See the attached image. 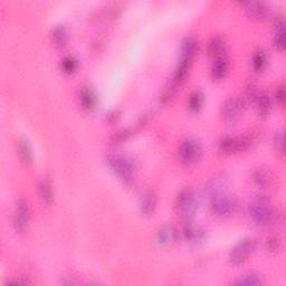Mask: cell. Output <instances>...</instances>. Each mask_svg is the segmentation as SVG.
<instances>
[{
  "mask_svg": "<svg viewBox=\"0 0 286 286\" xmlns=\"http://www.w3.org/2000/svg\"><path fill=\"white\" fill-rule=\"evenodd\" d=\"M247 215L257 225H267L273 219V208L268 198L258 196L247 206Z\"/></svg>",
  "mask_w": 286,
  "mask_h": 286,
  "instance_id": "cell-1",
  "label": "cell"
},
{
  "mask_svg": "<svg viewBox=\"0 0 286 286\" xmlns=\"http://www.w3.org/2000/svg\"><path fill=\"white\" fill-rule=\"evenodd\" d=\"M198 206V199L195 191L191 188H185L179 192L177 197V208L180 216L184 218L186 221L190 220V218L194 216Z\"/></svg>",
  "mask_w": 286,
  "mask_h": 286,
  "instance_id": "cell-2",
  "label": "cell"
},
{
  "mask_svg": "<svg viewBox=\"0 0 286 286\" xmlns=\"http://www.w3.org/2000/svg\"><path fill=\"white\" fill-rule=\"evenodd\" d=\"M107 163L111 169L116 173L120 178L126 183H131L134 176V164L129 158L124 155L114 154L108 157Z\"/></svg>",
  "mask_w": 286,
  "mask_h": 286,
  "instance_id": "cell-3",
  "label": "cell"
},
{
  "mask_svg": "<svg viewBox=\"0 0 286 286\" xmlns=\"http://www.w3.org/2000/svg\"><path fill=\"white\" fill-rule=\"evenodd\" d=\"M236 209V201L231 196L222 194L211 197L210 211L217 217H228Z\"/></svg>",
  "mask_w": 286,
  "mask_h": 286,
  "instance_id": "cell-4",
  "label": "cell"
},
{
  "mask_svg": "<svg viewBox=\"0 0 286 286\" xmlns=\"http://www.w3.org/2000/svg\"><path fill=\"white\" fill-rule=\"evenodd\" d=\"M202 149L198 141L194 139L186 140L179 149V159L185 165H192L198 162L201 158Z\"/></svg>",
  "mask_w": 286,
  "mask_h": 286,
  "instance_id": "cell-5",
  "label": "cell"
},
{
  "mask_svg": "<svg viewBox=\"0 0 286 286\" xmlns=\"http://www.w3.org/2000/svg\"><path fill=\"white\" fill-rule=\"evenodd\" d=\"M256 247V241L254 238H245L239 242L237 245L232 249L230 254V259L233 264L239 265L247 261Z\"/></svg>",
  "mask_w": 286,
  "mask_h": 286,
  "instance_id": "cell-6",
  "label": "cell"
},
{
  "mask_svg": "<svg viewBox=\"0 0 286 286\" xmlns=\"http://www.w3.org/2000/svg\"><path fill=\"white\" fill-rule=\"evenodd\" d=\"M30 218V210L29 206L25 200H19L15 207L14 211V226L17 232H25L28 226Z\"/></svg>",
  "mask_w": 286,
  "mask_h": 286,
  "instance_id": "cell-7",
  "label": "cell"
},
{
  "mask_svg": "<svg viewBox=\"0 0 286 286\" xmlns=\"http://www.w3.org/2000/svg\"><path fill=\"white\" fill-rule=\"evenodd\" d=\"M252 140L248 137H244L241 139L226 137L222 138L219 142V149L221 152L232 153L236 151H243L251 145Z\"/></svg>",
  "mask_w": 286,
  "mask_h": 286,
  "instance_id": "cell-8",
  "label": "cell"
},
{
  "mask_svg": "<svg viewBox=\"0 0 286 286\" xmlns=\"http://www.w3.org/2000/svg\"><path fill=\"white\" fill-rule=\"evenodd\" d=\"M244 101L238 97H231L222 105V117L227 121H235L243 111Z\"/></svg>",
  "mask_w": 286,
  "mask_h": 286,
  "instance_id": "cell-9",
  "label": "cell"
},
{
  "mask_svg": "<svg viewBox=\"0 0 286 286\" xmlns=\"http://www.w3.org/2000/svg\"><path fill=\"white\" fill-rule=\"evenodd\" d=\"M227 181L228 178L226 177V175L223 174L216 175L215 177H212L211 179L207 181L204 187V192L210 197L222 194L223 189H225V187L227 186Z\"/></svg>",
  "mask_w": 286,
  "mask_h": 286,
  "instance_id": "cell-10",
  "label": "cell"
},
{
  "mask_svg": "<svg viewBox=\"0 0 286 286\" xmlns=\"http://www.w3.org/2000/svg\"><path fill=\"white\" fill-rule=\"evenodd\" d=\"M242 5L254 18L264 19L269 16V7L263 2H245Z\"/></svg>",
  "mask_w": 286,
  "mask_h": 286,
  "instance_id": "cell-11",
  "label": "cell"
},
{
  "mask_svg": "<svg viewBox=\"0 0 286 286\" xmlns=\"http://www.w3.org/2000/svg\"><path fill=\"white\" fill-rule=\"evenodd\" d=\"M179 233L174 226H163L158 232L157 241L161 246H170L178 241Z\"/></svg>",
  "mask_w": 286,
  "mask_h": 286,
  "instance_id": "cell-12",
  "label": "cell"
},
{
  "mask_svg": "<svg viewBox=\"0 0 286 286\" xmlns=\"http://www.w3.org/2000/svg\"><path fill=\"white\" fill-rule=\"evenodd\" d=\"M157 206V195L154 190H147L143 194L141 201H140V209L145 216H150L152 214Z\"/></svg>",
  "mask_w": 286,
  "mask_h": 286,
  "instance_id": "cell-13",
  "label": "cell"
},
{
  "mask_svg": "<svg viewBox=\"0 0 286 286\" xmlns=\"http://www.w3.org/2000/svg\"><path fill=\"white\" fill-rule=\"evenodd\" d=\"M225 50H226V43L225 39L220 36H216V37L210 40L209 45H208V55L212 59H219V57L225 56Z\"/></svg>",
  "mask_w": 286,
  "mask_h": 286,
  "instance_id": "cell-14",
  "label": "cell"
},
{
  "mask_svg": "<svg viewBox=\"0 0 286 286\" xmlns=\"http://www.w3.org/2000/svg\"><path fill=\"white\" fill-rule=\"evenodd\" d=\"M190 62L189 60H185L181 59L180 63L177 66V69L175 71V74L173 77V81H171V86L175 87L178 86L181 82H184V80L186 79L187 74H188L189 67H190Z\"/></svg>",
  "mask_w": 286,
  "mask_h": 286,
  "instance_id": "cell-15",
  "label": "cell"
},
{
  "mask_svg": "<svg viewBox=\"0 0 286 286\" xmlns=\"http://www.w3.org/2000/svg\"><path fill=\"white\" fill-rule=\"evenodd\" d=\"M228 61L225 56L214 60V63L211 66V75L215 80H221L226 76L228 72Z\"/></svg>",
  "mask_w": 286,
  "mask_h": 286,
  "instance_id": "cell-16",
  "label": "cell"
},
{
  "mask_svg": "<svg viewBox=\"0 0 286 286\" xmlns=\"http://www.w3.org/2000/svg\"><path fill=\"white\" fill-rule=\"evenodd\" d=\"M198 49V41L195 37H187L181 44V59L191 61Z\"/></svg>",
  "mask_w": 286,
  "mask_h": 286,
  "instance_id": "cell-17",
  "label": "cell"
},
{
  "mask_svg": "<svg viewBox=\"0 0 286 286\" xmlns=\"http://www.w3.org/2000/svg\"><path fill=\"white\" fill-rule=\"evenodd\" d=\"M81 104L85 110H92L95 105V95L91 88L85 87L81 92Z\"/></svg>",
  "mask_w": 286,
  "mask_h": 286,
  "instance_id": "cell-18",
  "label": "cell"
},
{
  "mask_svg": "<svg viewBox=\"0 0 286 286\" xmlns=\"http://www.w3.org/2000/svg\"><path fill=\"white\" fill-rule=\"evenodd\" d=\"M39 195L46 204H51L53 201V190H51V186L48 179L44 178L39 183Z\"/></svg>",
  "mask_w": 286,
  "mask_h": 286,
  "instance_id": "cell-19",
  "label": "cell"
},
{
  "mask_svg": "<svg viewBox=\"0 0 286 286\" xmlns=\"http://www.w3.org/2000/svg\"><path fill=\"white\" fill-rule=\"evenodd\" d=\"M51 37H53V41L57 47H63L65 46L67 41V32L66 28L63 25H59L53 29V34H51Z\"/></svg>",
  "mask_w": 286,
  "mask_h": 286,
  "instance_id": "cell-20",
  "label": "cell"
},
{
  "mask_svg": "<svg viewBox=\"0 0 286 286\" xmlns=\"http://www.w3.org/2000/svg\"><path fill=\"white\" fill-rule=\"evenodd\" d=\"M253 180H254V183L256 184L258 187L265 188V187H267L269 185L270 180H272V177H270V175H269L267 170L257 169L253 175Z\"/></svg>",
  "mask_w": 286,
  "mask_h": 286,
  "instance_id": "cell-21",
  "label": "cell"
},
{
  "mask_svg": "<svg viewBox=\"0 0 286 286\" xmlns=\"http://www.w3.org/2000/svg\"><path fill=\"white\" fill-rule=\"evenodd\" d=\"M18 153L20 154V157L25 161V162L30 163L33 161V152L32 149H30L28 141L25 139H20L18 142Z\"/></svg>",
  "mask_w": 286,
  "mask_h": 286,
  "instance_id": "cell-22",
  "label": "cell"
},
{
  "mask_svg": "<svg viewBox=\"0 0 286 286\" xmlns=\"http://www.w3.org/2000/svg\"><path fill=\"white\" fill-rule=\"evenodd\" d=\"M188 105H189L190 111L192 112H197L200 110V107L202 105V94L199 91H195L191 93L189 96Z\"/></svg>",
  "mask_w": 286,
  "mask_h": 286,
  "instance_id": "cell-23",
  "label": "cell"
},
{
  "mask_svg": "<svg viewBox=\"0 0 286 286\" xmlns=\"http://www.w3.org/2000/svg\"><path fill=\"white\" fill-rule=\"evenodd\" d=\"M267 65V57L263 51H257L256 54L253 56V66L255 71L262 72Z\"/></svg>",
  "mask_w": 286,
  "mask_h": 286,
  "instance_id": "cell-24",
  "label": "cell"
},
{
  "mask_svg": "<svg viewBox=\"0 0 286 286\" xmlns=\"http://www.w3.org/2000/svg\"><path fill=\"white\" fill-rule=\"evenodd\" d=\"M256 102H257V107L258 111L261 114H266L270 107V98L269 96L266 94V93H262L256 97Z\"/></svg>",
  "mask_w": 286,
  "mask_h": 286,
  "instance_id": "cell-25",
  "label": "cell"
},
{
  "mask_svg": "<svg viewBox=\"0 0 286 286\" xmlns=\"http://www.w3.org/2000/svg\"><path fill=\"white\" fill-rule=\"evenodd\" d=\"M77 69V61L75 57L73 56H67L62 61V70H63L66 74H71V73L75 72Z\"/></svg>",
  "mask_w": 286,
  "mask_h": 286,
  "instance_id": "cell-26",
  "label": "cell"
},
{
  "mask_svg": "<svg viewBox=\"0 0 286 286\" xmlns=\"http://www.w3.org/2000/svg\"><path fill=\"white\" fill-rule=\"evenodd\" d=\"M236 285H247V286H253V285H259L262 284V280L259 278L257 275H246V276H243L239 280L235 283Z\"/></svg>",
  "mask_w": 286,
  "mask_h": 286,
  "instance_id": "cell-27",
  "label": "cell"
},
{
  "mask_svg": "<svg viewBox=\"0 0 286 286\" xmlns=\"http://www.w3.org/2000/svg\"><path fill=\"white\" fill-rule=\"evenodd\" d=\"M267 245H268L269 249L275 251V249H277L278 246H279V241L277 238H270L267 241Z\"/></svg>",
  "mask_w": 286,
  "mask_h": 286,
  "instance_id": "cell-28",
  "label": "cell"
},
{
  "mask_svg": "<svg viewBox=\"0 0 286 286\" xmlns=\"http://www.w3.org/2000/svg\"><path fill=\"white\" fill-rule=\"evenodd\" d=\"M284 87L283 86H279L276 91V98H277V102L279 104H284Z\"/></svg>",
  "mask_w": 286,
  "mask_h": 286,
  "instance_id": "cell-29",
  "label": "cell"
},
{
  "mask_svg": "<svg viewBox=\"0 0 286 286\" xmlns=\"http://www.w3.org/2000/svg\"><path fill=\"white\" fill-rule=\"evenodd\" d=\"M284 137H283V133H278L276 135V144L278 145V150H279V152H282L283 153V150H284Z\"/></svg>",
  "mask_w": 286,
  "mask_h": 286,
  "instance_id": "cell-30",
  "label": "cell"
}]
</instances>
